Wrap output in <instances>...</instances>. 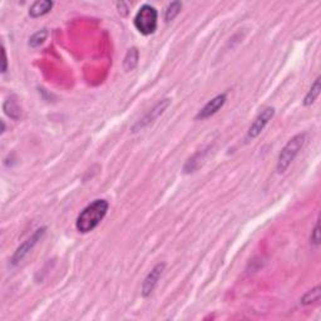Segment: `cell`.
Here are the masks:
<instances>
[{
  "label": "cell",
  "instance_id": "6da1fadb",
  "mask_svg": "<svg viewBox=\"0 0 321 321\" xmlns=\"http://www.w3.org/2000/svg\"><path fill=\"white\" fill-rule=\"evenodd\" d=\"M109 205L106 200H96L79 213L76 227L80 233H88L97 227L108 212Z\"/></svg>",
  "mask_w": 321,
  "mask_h": 321
},
{
  "label": "cell",
  "instance_id": "7a4b0ae2",
  "mask_svg": "<svg viewBox=\"0 0 321 321\" xmlns=\"http://www.w3.org/2000/svg\"><path fill=\"white\" fill-rule=\"evenodd\" d=\"M158 13L155 6L144 4L134 16V27L143 35H151L157 29Z\"/></svg>",
  "mask_w": 321,
  "mask_h": 321
},
{
  "label": "cell",
  "instance_id": "3957f363",
  "mask_svg": "<svg viewBox=\"0 0 321 321\" xmlns=\"http://www.w3.org/2000/svg\"><path fill=\"white\" fill-rule=\"evenodd\" d=\"M306 133H300L296 134L286 143V145L282 148L281 153L279 156V160H277V166H276V170L277 173H284L289 168L292 160H295L300 149L303 148L304 143H305Z\"/></svg>",
  "mask_w": 321,
  "mask_h": 321
},
{
  "label": "cell",
  "instance_id": "277c9868",
  "mask_svg": "<svg viewBox=\"0 0 321 321\" xmlns=\"http://www.w3.org/2000/svg\"><path fill=\"white\" fill-rule=\"evenodd\" d=\"M44 233H46V227L38 228V230H36L35 232L32 235V237H29V239H28L24 243H21L18 249H16L14 256H13L12 265H18L19 262H21V261H23V258H24L25 256L29 254V251H32V250H33L34 246H35L36 242H38V241L42 239Z\"/></svg>",
  "mask_w": 321,
  "mask_h": 321
},
{
  "label": "cell",
  "instance_id": "5b68a950",
  "mask_svg": "<svg viewBox=\"0 0 321 321\" xmlns=\"http://www.w3.org/2000/svg\"><path fill=\"white\" fill-rule=\"evenodd\" d=\"M273 114H275V108H273V107H267V108H265L264 111L257 115V118L255 119L251 127L249 128L247 140H254V138H256V137L264 130V128L266 127L267 123L271 121Z\"/></svg>",
  "mask_w": 321,
  "mask_h": 321
},
{
  "label": "cell",
  "instance_id": "8992f818",
  "mask_svg": "<svg viewBox=\"0 0 321 321\" xmlns=\"http://www.w3.org/2000/svg\"><path fill=\"white\" fill-rule=\"evenodd\" d=\"M170 104H171L170 98H164V99L160 100V102H158V103L156 104V106L153 107V108H152L142 119H140V121L137 122L136 125L133 126L134 132L142 129V128H144L145 126H148L149 123H152V122H155L156 119H157L158 117H160V115L162 114L168 107H170Z\"/></svg>",
  "mask_w": 321,
  "mask_h": 321
},
{
  "label": "cell",
  "instance_id": "52a82bcc",
  "mask_svg": "<svg viewBox=\"0 0 321 321\" xmlns=\"http://www.w3.org/2000/svg\"><path fill=\"white\" fill-rule=\"evenodd\" d=\"M166 264H157L153 269L151 270V273L145 276L144 281L142 284V295L144 297H148L152 294V291L155 290L156 285H157L158 280L160 279V276L163 273Z\"/></svg>",
  "mask_w": 321,
  "mask_h": 321
},
{
  "label": "cell",
  "instance_id": "ba28073f",
  "mask_svg": "<svg viewBox=\"0 0 321 321\" xmlns=\"http://www.w3.org/2000/svg\"><path fill=\"white\" fill-rule=\"evenodd\" d=\"M226 99H227V97H226V94L225 93L216 96L215 98H212L206 106L201 109L198 114L196 115V119H206L209 118V117H212L213 114H216V113L224 107V104L226 103Z\"/></svg>",
  "mask_w": 321,
  "mask_h": 321
},
{
  "label": "cell",
  "instance_id": "9c48e42d",
  "mask_svg": "<svg viewBox=\"0 0 321 321\" xmlns=\"http://www.w3.org/2000/svg\"><path fill=\"white\" fill-rule=\"evenodd\" d=\"M52 6V1H35L29 9V16L32 18H39V16H46L47 13L50 12Z\"/></svg>",
  "mask_w": 321,
  "mask_h": 321
},
{
  "label": "cell",
  "instance_id": "30bf717a",
  "mask_svg": "<svg viewBox=\"0 0 321 321\" xmlns=\"http://www.w3.org/2000/svg\"><path fill=\"white\" fill-rule=\"evenodd\" d=\"M320 91H321L320 77H318L315 82H314V84L311 85L310 91L307 92V94H306L305 99H304V104H305V106H310V104L314 103V102L318 99L319 94H320Z\"/></svg>",
  "mask_w": 321,
  "mask_h": 321
},
{
  "label": "cell",
  "instance_id": "8fae6325",
  "mask_svg": "<svg viewBox=\"0 0 321 321\" xmlns=\"http://www.w3.org/2000/svg\"><path fill=\"white\" fill-rule=\"evenodd\" d=\"M137 63H138V50L136 48L129 49L125 58V69L129 72L136 67Z\"/></svg>",
  "mask_w": 321,
  "mask_h": 321
},
{
  "label": "cell",
  "instance_id": "7c38bea8",
  "mask_svg": "<svg viewBox=\"0 0 321 321\" xmlns=\"http://www.w3.org/2000/svg\"><path fill=\"white\" fill-rule=\"evenodd\" d=\"M4 111L8 115H9L10 118L13 119H18L20 117V109H19L18 104H16V100L13 99H8L4 103Z\"/></svg>",
  "mask_w": 321,
  "mask_h": 321
},
{
  "label": "cell",
  "instance_id": "4fadbf2b",
  "mask_svg": "<svg viewBox=\"0 0 321 321\" xmlns=\"http://www.w3.org/2000/svg\"><path fill=\"white\" fill-rule=\"evenodd\" d=\"M181 9H182V3H179V1H173V3H171L170 5L167 6L164 20L166 21L173 20V19L178 16L179 12H181Z\"/></svg>",
  "mask_w": 321,
  "mask_h": 321
},
{
  "label": "cell",
  "instance_id": "5bb4252c",
  "mask_svg": "<svg viewBox=\"0 0 321 321\" xmlns=\"http://www.w3.org/2000/svg\"><path fill=\"white\" fill-rule=\"evenodd\" d=\"M320 300V286H316L312 290L307 291L304 297L301 299V304L304 305H309V304L316 303V301Z\"/></svg>",
  "mask_w": 321,
  "mask_h": 321
},
{
  "label": "cell",
  "instance_id": "9a60e30c",
  "mask_svg": "<svg viewBox=\"0 0 321 321\" xmlns=\"http://www.w3.org/2000/svg\"><path fill=\"white\" fill-rule=\"evenodd\" d=\"M47 36H48V32H47L46 29H43V31L40 32H36V33L32 36L31 39H29V46L33 47V48L42 46L43 43L46 42Z\"/></svg>",
  "mask_w": 321,
  "mask_h": 321
},
{
  "label": "cell",
  "instance_id": "2e32d148",
  "mask_svg": "<svg viewBox=\"0 0 321 321\" xmlns=\"http://www.w3.org/2000/svg\"><path fill=\"white\" fill-rule=\"evenodd\" d=\"M311 242L314 243L315 246L320 245V225H319V221L316 222L315 228H314V231H312Z\"/></svg>",
  "mask_w": 321,
  "mask_h": 321
},
{
  "label": "cell",
  "instance_id": "e0dca14e",
  "mask_svg": "<svg viewBox=\"0 0 321 321\" xmlns=\"http://www.w3.org/2000/svg\"><path fill=\"white\" fill-rule=\"evenodd\" d=\"M1 54H3V68H1V72H6V54H5V49H1Z\"/></svg>",
  "mask_w": 321,
  "mask_h": 321
}]
</instances>
